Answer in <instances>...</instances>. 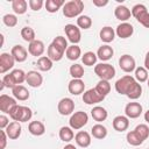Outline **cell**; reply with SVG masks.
<instances>
[{
    "mask_svg": "<svg viewBox=\"0 0 149 149\" xmlns=\"http://www.w3.org/2000/svg\"><path fill=\"white\" fill-rule=\"evenodd\" d=\"M26 72L21 69H15L8 74H5L1 80V88L8 87L14 88L17 85H21L23 81H26Z\"/></svg>",
    "mask_w": 149,
    "mask_h": 149,
    "instance_id": "1",
    "label": "cell"
},
{
    "mask_svg": "<svg viewBox=\"0 0 149 149\" xmlns=\"http://www.w3.org/2000/svg\"><path fill=\"white\" fill-rule=\"evenodd\" d=\"M62 9H63V15L65 17L72 19L76 16H80L84 9V2L81 0H71L65 2Z\"/></svg>",
    "mask_w": 149,
    "mask_h": 149,
    "instance_id": "2",
    "label": "cell"
},
{
    "mask_svg": "<svg viewBox=\"0 0 149 149\" xmlns=\"http://www.w3.org/2000/svg\"><path fill=\"white\" fill-rule=\"evenodd\" d=\"M9 116L13 121H17V122H28L31 116H33V112L29 107L27 106H21V105H16L9 113Z\"/></svg>",
    "mask_w": 149,
    "mask_h": 149,
    "instance_id": "3",
    "label": "cell"
},
{
    "mask_svg": "<svg viewBox=\"0 0 149 149\" xmlns=\"http://www.w3.org/2000/svg\"><path fill=\"white\" fill-rule=\"evenodd\" d=\"M94 73L100 78V80H111L115 77V69L108 63H99L94 65Z\"/></svg>",
    "mask_w": 149,
    "mask_h": 149,
    "instance_id": "4",
    "label": "cell"
},
{
    "mask_svg": "<svg viewBox=\"0 0 149 149\" xmlns=\"http://www.w3.org/2000/svg\"><path fill=\"white\" fill-rule=\"evenodd\" d=\"M130 10H132V15L137 20L139 23H141L146 28H149V12L144 5L136 3Z\"/></svg>",
    "mask_w": 149,
    "mask_h": 149,
    "instance_id": "5",
    "label": "cell"
},
{
    "mask_svg": "<svg viewBox=\"0 0 149 149\" xmlns=\"http://www.w3.org/2000/svg\"><path fill=\"white\" fill-rule=\"evenodd\" d=\"M135 83H136V80L134 77H132L130 74H126L115 81V91L119 94L127 95V93L130 91V88L134 86Z\"/></svg>",
    "mask_w": 149,
    "mask_h": 149,
    "instance_id": "6",
    "label": "cell"
},
{
    "mask_svg": "<svg viewBox=\"0 0 149 149\" xmlns=\"http://www.w3.org/2000/svg\"><path fill=\"white\" fill-rule=\"evenodd\" d=\"M88 122V115L83 112V111H78V112H74L71 116H70V120H69V125L72 129L74 130H78V129H81L85 125H87Z\"/></svg>",
    "mask_w": 149,
    "mask_h": 149,
    "instance_id": "7",
    "label": "cell"
},
{
    "mask_svg": "<svg viewBox=\"0 0 149 149\" xmlns=\"http://www.w3.org/2000/svg\"><path fill=\"white\" fill-rule=\"evenodd\" d=\"M64 31H65V35L68 37V40L72 43V44H78L81 40V33H80V29L74 26V24H66L64 27Z\"/></svg>",
    "mask_w": 149,
    "mask_h": 149,
    "instance_id": "8",
    "label": "cell"
},
{
    "mask_svg": "<svg viewBox=\"0 0 149 149\" xmlns=\"http://www.w3.org/2000/svg\"><path fill=\"white\" fill-rule=\"evenodd\" d=\"M119 66L120 69L123 71V72H127V73H130L133 71H135L136 69V63H135V59L133 56L128 55V54H125L122 55L120 58H119Z\"/></svg>",
    "mask_w": 149,
    "mask_h": 149,
    "instance_id": "9",
    "label": "cell"
},
{
    "mask_svg": "<svg viewBox=\"0 0 149 149\" xmlns=\"http://www.w3.org/2000/svg\"><path fill=\"white\" fill-rule=\"evenodd\" d=\"M57 109L61 115H72L74 111V101L71 98H63L58 101Z\"/></svg>",
    "mask_w": 149,
    "mask_h": 149,
    "instance_id": "10",
    "label": "cell"
},
{
    "mask_svg": "<svg viewBox=\"0 0 149 149\" xmlns=\"http://www.w3.org/2000/svg\"><path fill=\"white\" fill-rule=\"evenodd\" d=\"M142 112H143L142 105L136 101L128 102L125 107V114L128 119H136L142 114Z\"/></svg>",
    "mask_w": 149,
    "mask_h": 149,
    "instance_id": "11",
    "label": "cell"
},
{
    "mask_svg": "<svg viewBox=\"0 0 149 149\" xmlns=\"http://www.w3.org/2000/svg\"><path fill=\"white\" fill-rule=\"evenodd\" d=\"M104 99L105 97L99 94L95 88H90L83 93V101L87 105H95L98 102H101Z\"/></svg>",
    "mask_w": 149,
    "mask_h": 149,
    "instance_id": "12",
    "label": "cell"
},
{
    "mask_svg": "<svg viewBox=\"0 0 149 149\" xmlns=\"http://www.w3.org/2000/svg\"><path fill=\"white\" fill-rule=\"evenodd\" d=\"M14 64H15V59L12 56V54L2 52L0 55V73L1 74L6 73L10 69H13Z\"/></svg>",
    "mask_w": 149,
    "mask_h": 149,
    "instance_id": "13",
    "label": "cell"
},
{
    "mask_svg": "<svg viewBox=\"0 0 149 149\" xmlns=\"http://www.w3.org/2000/svg\"><path fill=\"white\" fill-rule=\"evenodd\" d=\"M16 105H17V102H16L15 98H12V97H9L7 94H1L0 95V111L1 112L9 114L10 111Z\"/></svg>",
    "mask_w": 149,
    "mask_h": 149,
    "instance_id": "14",
    "label": "cell"
},
{
    "mask_svg": "<svg viewBox=\"0 0 149 149\" xmlns=\"http://www.w3.org/2000/svg\"><path fill=\"white\" fill-rule=\"evenodd\" d=\"M26 83L31 87H40L43 83V77L40 72L31 70V71H28L26 74Z\"/></svg>",
    "mask_w": 149,
    "mask_h": 149,
    "instance_id": "15",
    "label": "cell"
},
{
    "mask_svg": "<svg viewBox=\"0 0 149 149\" xmlns=\"http://www.w3.org/2000/svg\"><path fill=\"white\" fill-rule=\"evenodd\" d=\"M8 136L9 140H16L20 137L21 135V132H22V127L20 125V122L17 121H12L9 122V125L7 126L6 129H3Z\"/></svg>",
    "mask_w": 149,
    "mask_h": 149,
    "instance_id": "16",
    "label": "cell"
},
{
    "mask_svg": "<svg viewBox=\"0 0 149 149\" xmlns=\"http://www.w3.org/2000/svg\"><path fill=\"white\" fill-rule=\"evenodd\" d=\"M68 90L72 95H79L85 92V83L81 79H71L69 81Z\"/></svg>",
    "mask_w": 149,
    "mask_h": 149,
    "instance_id": "17",
    "label": "cell"
},
{
    "mask_svg": "<svg viewBox=\"0 0 149 149\" xmlns=\"http://www.w3.org/2000/svg\"><path fill=\"white\" fill-rule=\"evenodd\" d=\"M44 50H45V45L40 40H35L31 43H29V45H28V52L31 56H35V57H38V58L42 57Z\"/></svg>",
    "mask_w": 149,
    "mask_h": 149,
    "instance_id": "18",
    "label": "cell"
},
{
    "mask_svg": "<svg viewBox=\"0 0 149 149\" xmlns=\"http://www.w3.org/2000/svg\"><path fill=\"white\" fill-rule=\"evenodd\" d=\"M112 125H113L114 130L122 133V132L128 129V127H129V119L126 115H116L113 119Z\"/></svg>",
    "mask_w": 149,
    "mask_h": 149,
    "instance_id": "19",
    "label": "cell"
},
{
    "mask_svg": "<svg viewBox=\"0 0 149 149\" xmlns=\"http://www.w3.org/2000/svg\"><path fill=\"white\" fill-rule=\"evenodd\" d=\"M10 54H12V56L14 57L15 62H19V63L24 62V61L27 59V57H28V51H27V49H26L23 45H21V44L14 45V47L12 48V50H10Z\"/></svg>",
    "mask_w": 149,
    "mask_h": 149,
    "instance_id": "20",
    "label": "cell"
},
{
    "mask_svg": "<svg viewBox=\"0 0 149 149\" xmlns=\"http://www.w3.org/2000/svg\"><path fill=\"white\" fill-rule=\"evenodd\" d=\"M134 33V27L128 23V22H122L116 27L115 34L120 37V38H128L133 35Z\"/></svg>",
    "mask_w": 149,
    "mask_h": 149,
    "instance_id": "21",
    "label": "cell"
},
{
    "mask_svg": "<svg viewBox=\"0 0 149 149\" xmlns=\"http://www.w3.org/2000/svg\"><path fill=\"white\" fill-rule=\"evenodd\" d=\"M65 51H63L62 49H59L58 47H56L54 43H50L48 49H47V55L48 57L52 61V62H58L63 58Z\"/></svg>",
    "mask_w": 149,
    "mask_h": 149,
    "instance_id": "22",
    "label": "cell"
},
{
    "mask_svg": "<svg viewBox=\"0 0 149 149\" xmlns=\"http://www.w3.org/2000/svg\"><path fill=\"white\" fill-rule=\"evenodd\" d=\"M74 141L80 148H87L91 144V135L85 130H79L74 135Z\"/></svg>",
    "mask_w": 149,
    "mask_h": 149,
    "instance_id": "23",
    "label": "cell"
},
{
    "mask_svg": "<svg viewBox=\"0 0 149 149\" xmlns=\"http://www.w3.org/2000/svg\"><path fill=\"white\" fill-rule=\"evenodd\" d=\"M91 115H92V118H93L94 121H97L98 123H100V122H102V121H105L107 119L108 112L102 106H94L91 109Z\"/></svg>",
    "mask_w": 149,
    "mask_h": 149,
    "instance_id": "24",
    "label": "cell"
},
{
    "mask_svg": "<svg viewBox=\"0 0 149 149\" xmlns=\"http://www.w3.org/2000/svg\"><path fill=\"white\" fill-rule=\"evenodd\" d=\"M115 30L112 28V27H109V26H106V27H102L101 29H100V31H99V37H100V40L102 41V42H105L106 44L107 43H111L114 38H115Z\"/></svg>",
    "mask_w": 149,
    "mask_h": 149,
    "instance_id": "25",
    "label": "cell"
},
{
    "mask_svg": "<svg viewBox=\"0 0 149 149\" xmlns=\"http://www.w3.org/2000/svg\"><path fill=\"white\" fill-rule=\"evenodd\" d=\"M113 55H114V50H113V48H112L111 45H108V44L101 45V47L98 49V51H97L98 58H99L100 61H102V62L109 61V59L113 57Z\"/></svg>",
    "mask_w": 149,
    "mask_h": 149,
    "instance_id": "26",
    "label": "cell"
},
{
    "mask_svg": "<svg viewBox=\"0 0 149 149\" xmlns=\"http://www.w3.org/2000/svg\"><path fill=\"white\" fill-rule=\"evenodd\" d=\"M12 93H13V97H14L16 100H20V101H26V100H28L29 97H30L29 91H28L27 87H24L23 85H17V86H15L14 88H12Z\"/></svg>",
    "mask_w": 149,
    "mask_h": 149,
    "instance_id": "27",
    "label": "cell"
},
{
    "mask_svg": "<svg viewBox=\"0 0 149 149\" xmlns=\"http://www.w3.org/2000/svg\"><path fill=\"white\" fill-rule=\"evenodd\" d=\"M114 15H115V17H116L118 20L126 22L128 19H130V16H132V10H130L128 7L123 6V5H119V6H116L115 9H114Z\"/></svg>",
    "mask_w": 149,
    "mask_h": 149,
    "instance_id": "28",
    "label": "cell"
},
{
    "mask_svg": "<svg viewBox=\"0 0 149 149\" xmlns=\"http://www.w3.org/2000/svg\"><path fill=\"white\" fill-rule=\"evenodd\" d=\"M28 130L34 136H41V135H43L45 133V126H44L43 122L37 121V120L36 121H31L28 125Z\"/></svg>",
    "mask_w": 149,
    "mask_h": 149,
    "instance_id": "29",
    "label": "cell"
},
{
    "mask_svg": "<svg viewBox=\"0 0 149 149\" xmlns=\"http://www.w3.org/2000/svg\"><path fill=\"white\" fill-rule=\"evenodd\" d=\"M91 135L97 140H104L107 136V128L101 123H97L91 128Z\"/></svg>",
    "mask_w": 149,
    "mask_h": 149,
    "instance_id": "30",
    "label": "cell"
},
{
    "mask_svg": "<svg viewBox=\"0 0 149 149\" xmlns=\"http://www.w3.org/2000/svg\"><path fill=\"white\" fill-rule=\"evenodd\" d=\"M65 56L70 61H77L81 56V49H80V47H78L77 44H72V45L68 47V49L65 51Z\"/></svg>",
    "mask_w": 149,
    "mask_h": 149,
    "instance_id": "31",
    "label": "cell"
},
{
    "mask_svg": "<svg viewBox=\"0 0 149 149\" xmlns=\"http://www.w3.org/2000/svg\"><path fill=\"white\" fill-rule=\"evenodd\" d=\"M28 8V2L26 0H13L12 1V9L14 10L15 14L22 15L27 12Z\"/></svg>",
    "mask_w": 149,
    "mask_h": 149,
    "instance_id": "32",
    "label": "cell"
},
{
    "mask_svg": "<svg viewBox=\"0 0 149 149\" xmlns=\"http://www.w3.org/2000/svg\"><path fill=\"white\" fill-rule=\"evenodd\" d=\"M65 5V2L63 0H47L44 2V6H45V9L49 12V13H57L58 9Z\"/></svg>",
    "mask_w": 149,
    "mask_h": 149,
    "instance_id": "33",
    "label": "cell"
},
{
    "mask_svg": "<svg viewBox=\"0 0 149 149\" xmlns=\"http://www.w3.org/2000/svg\"><path fill=\"white\" fill-rule=\"evenodd\" d=\"M126 140L128 142V144L133 146V147H137V146H141L144 141L141 139V136L135 132V130H130L127 133L126 135Z\"/></svg>",
    "mask_w": 149,
    "mask_h": 149,
    "instance_id": "34",
    "label": "cell"
},
{
    "mask_svg": "<svg viewBox=\"0 0 149 149\" xmlns=\"http://www.w3.org/2000/svg\"><path fill=\"white\" fill-rule=\"evenodd\" d=\"M58 135H59V139H61L63 142H68V143H69L71 140H73V137H74L73 129H72L71 127H66V126H64V127H62V128L59 129Z\"/></svg>",
    "mask_w": 149,
    "mask_h": 149,
    "instance_id": "35",
    "label": "cell"
},
{
    "mask_svg": "<svg viewBox=\"0 0 149 149\" xmlns=\"http://www.w3.org/2000/svg\"><path fill=\"white\" fill-rule=\"evenodd\" d=\"M52 63H54V62H52L48 56H42V57H40V58L37 59V63H36V64H37V69H38V70L47 72V71L51 70Z\"/></svg>",
    "mask_w": 149,
    "mask_h": 149,
    "instance_id": "36",
    "label": "cell"
},
{
    "mask_svg": "<svg viewBox=\"0 0 149 149\" xmlns=\"http://www.w3.org/2000/svg\"><path fill=\"white\" fill-rule=\"evenodd\" d=\"M97 59H98V56L93 51H87V52H85L81 56V62L86 66H93V65H95Z\"/></svg>",
    "mask_w": 149,
    "mask_h": 149,
    "instance_id": "37",
    "label": "cell"
},
{
    "mask_svg": "<svg viewBox=\"0 0 149 149\" xmlns=\"http://www.w3.org/2000/svg\"><path fill=\"white\" fill-rule=\"evenodd\" d=\"M69 71H70V74H71L72 79H81L84 77V73H85L83 65L77 64V63L76 64H72L70 66V70Z\"/></svg>",
    "mask_w": 149,
    "mask_h": 149,
    "instance_id": "38",
    "label": "cell"
},
{
    "mask_svg": "<svg viewBox=\"0 0 149 149\" xmlns=\"http://www.w3.org/2000/svg\"><path fill=\"white\" fill-rule=\"evenodd\" d=\"M21 37L23 38V41L31 43L33 41H35L36 35H35V30L31 27H23L21 29Z\"/></svg>",
    "mask_w": 149,
    "mask_h": 149,
    "instance_id": "39",
    "label": "cell"
},
{
    "mask_svg": "<svg viewBox=\"0 0 149 149\" xmlns=\"http://www.w3.org/2000/svg\"><path fill=\"white\" fill-rule=\"evenodd\" d=\"M94 88L98 91L99 94H101L102 97H106L111 92V84L108 80H99Z\"/></svg>",
    "mask_w": 149,
    "mask_h": 149,
    "instance_id": "40",
    "label": "cell"
},
{
    "mask_svg": "<svg viewBox=\"0 0 149 149\" xmlns=\"http://www.w3.org/2000/svg\"><path fill=\"white\" fill-rule=\"evenodd\" d=\"M135 80L137 83H144L148 80V70L144 66H139L135 69V76H134Z\"/></svg>",
    "mask_w": 149,
    "mask_h": 149,
    "instance_id": "41",
    "label": "cell"
},
{
    "mask_svg": "<svg viewBox=\"0 0 149 149\" xmlns=\"http://www.w3.org/2000/svg\"><path fill=\"white\" fill-rule=\"evenodd\" d=\"M141 95H142V86H141L140 83L136 81V83L134 84V86L130 88V91L127 93V97H128L130 100H136V99H139Z\"/></svg>",
    "mask_w": 149,
    "mask_h": 149,
    "instance_id": "42",
    "label": "cell"
},
{
    "mask_svg": "<svg viewBox=\"0 0 149 149\" xmlns=\"http://www.w3.org/2000/svg\"><path fill=\"white\" fill-rule=\"evenodd\" d=\"M92 26V19L88 15H80L77 19V27L80 29H88Z\"/></svg>",
    "mask_w": 149,
    "mask_h": 149,
    "instance_id": "43",
    "label": "cell"
},
{
    "mask_svg": "<svg viewBox=\"0 0 149 149\" xmlns=\"http://www.w3.org/2000/svg\"><path fill=\"white\" fill-rule=\"evenodd\" d=\"M134 130L141 136V139H142L143 141L147 140V139L149 137V127H148L147 125H144V123H140V125H137V126L135 127Z\"/></svg>",
    "mask_w": 149,
    "mask_h": 149,
    "instance_id": "44",
    "label": "cell"
},
{
    "mask_svg": "<svg viewBox=\"0 0 149 149\" xmlns=\"http://www.w3.org/2000/svg\"><path fill=\"white\" fill-rule=\"evenodd\" d=\"M2 22H3L7 27L13 28V27H15V26L17 24V17H16L14 14H6V15H3V17H2Z\"/></svg>",
    "mask_w": 149,
    "mask_h": 149,
    "instance_id": "45",
    "label": "cell"
},
{
    "mask_svg": "<svg viewBox=\"0 0 149 149\" xmlns=\"http://www.w3.org/2000/svg\"><path fill=\"white\" fill-rule=\"evenodd\" d=\"M51 43H54L56 47H58L63 51H66V49H68V41L64 36H56Z\"/></svg>",
    "mask_w": 149,
    "mask_h": 149,
    "instance_id": "46",
    "label": "cell"
},
{
    "mask_svg": "<svg viewBox=\"0 0 149 149\" xmlns=\"http://www.w3.org/2000/svg\"><path fill=\"white\" fill-rule=\"evenodd\" d=\"M28 5H29L30 9H33V10H40L42 8V6L44 5V2L42 0H29L28 1Z\"/></svg>",
    "mask_w": 149,
    "mask_h": 149,
    "instance_id": "47",
    "label": "cell"
},
{
    "mask_svg": "<svg viewBox=\"0 0 149 149\" xmlns=\"http://www.w3.org/2000/svg\"><path fill=\"white\" fill-rule=\"evenodd\" d=\"M8 125H9V119L5 114H1L0 115V128L1 129H6Z\"/></svg>",
    "mask_w": 149,
    "mask_h": 149,
    "instance_id": "48",
    "label": "cell"
},
{
    "mask_svg": "<svg viewBox=\"0 0 149 149\" xmlns=\"http://www.w3.org/2000/svg\"><path fill=\"white\" fill-rule=\"evenodd\" d=\"M7 134L3 129H1V146H0V149H5L6 148V144H7Z\"/></svg>",
    "mask_w": 149,
    "mask_h": 149,
    "instance_id": "49",
    "label": "cell"
},
{
    "mask_svg": "<svg viewBox=\"0 0 149 149\" xmlns=\"http://www.w3.org/2000/svg\"><path fill=\"white\" fill-rule=\"evenodd\" d=\"M108 3L107 0H104V1H99V0H93V5L97 6V7H104Z\"/></svg>",
    "mask_w": 149,
    "mask_h": 149,
    "instance_id": "50",
    "label": "cell"
},
{
    "mask_svg": "<svg viewBox=\"0 0 149 149\" xmlns=\"http://www.w3.org/2000/svg\"><path fill=\"white\" fill-rule=\"evenodd\" d=\"M144 68L149 70V51L146 54V57H144Z\"/></svg>",
    "mask_w": 149,
    "mask_h": 149,
    "instance_id": "51",
    "label": "cell"
},
{
    "mask_svg": "<svg viewBox=\"0 0 149 149\" xmlns=\"http://www.w3.org/2000/svg\"><path fill=\"white\" fill-rule=\"evenodd\" d=\"M63 149H77V148H76L73 144H70V143H68V144H66V146H65Z\"/></svg>",
    "mask_w": 149,
    "mask_h": 149,
    "instance_id": "52",
    "label": "cell"
},
{
    "mask_svg": "<svg viewBox=\"0 0 149 149\" xmlns=\"http://www.w3.org/2000/svg\"><path fill=\"white\" fill-rule=\"evenodd\" d=\"M144 120H146V122H148V123H149V109L144 113Z\"/></svg>",
    "mask_w": 149,
    "mask_h": 149,
    "instance_id": "53",
    "label": "cell"
},
{
    "mask_svg": "<svg viewBox=\"0 0 149 149\" xmlns=\"http://www.w3.org/2000/svg\"><path fill=\"white\" fill-rule=\"evenodd\" d=\"M147 83H148V87H149V78H148V80H147Z\"/></svg>",
    "mask_w": 149,
    "mask_h": 149,
    "instance_id": "54",
    "label": "cell"
},
{
    "mask_svg": "<svg viewBox=\"0 0 149 149\" xmlns=\"http://www.w3.org/2000/svg\"><path fill=\"white\" fill-rule=\"evenodd\" d=\"M148 149H149V148H148Z\"/></svg>",
    "mask_w": 149,
    "mask_h": 149,
    "instance_id": "55",
    "label": "cell"
}]
</instances>
